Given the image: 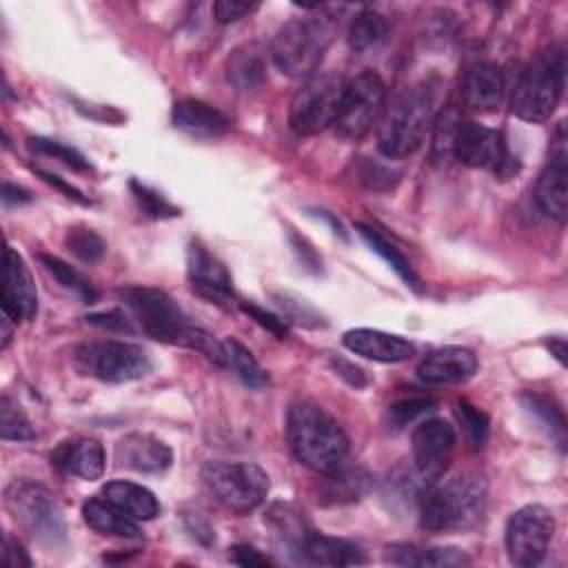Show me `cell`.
Masks as SVG:
<instances>
[{
    "instance_id": "cell-28",
    "label": "cell",
    "mask_w": 568,
    "mask_h": 568,
    "mask_svg": "<svg viewBox=\"0 0 568 568\" xmlns=\"http://www.w3.org/2000/svg\"><path fill=\"white\" fill-rule=\"evenodd\" d=\"M82 519L100 535L109 537H124V539H138L140 526L135 519L124 515L118 506L106 501L104 497H89L82 504Z\"/></svg>"
},
{
    "instance_id": "cell-35",
    "label": "cell",
    "mask_w": 568,
    "mask_h": 568,
    "mask_svg": "<svg viewBox=\"0 0 568 568\" xmlns=\"http://www.w3.org/2000/svg\"><path fill=\"white\" fill-rule=\"evenodd\" d=\"M459 126H462V118L455 111V106H446L437 113L433 122V146H430V158L435 162H446L453 155V142Z\"/></svg>"
},
{
    "instance_id": "cell-5",
    "label": "cell",
    "mask_w": 568,
    "mask_h": 568,
    "mask_svg": "<svg viewBox=\"0 0 568 568\" xmlns=\"http://www.w3.org/2000/svg\"><path fill=\"white\" fill-rule=\"evenodd\" d=\"M566 84V51L559 44H550L539 51L521 71L513 98L510 111L526 122H546L555 113Z\"/></svg>"
},
{
    "instance_id": "cell-19",
    "label": "cell",
    "mask_w": 568,
    "mask_h": 568,
    "mask_svg": "<svg viewBox=\"0 0 568 568\" xmlns=\"http://www.w3.org/2000/svg\"><path fill=\"white\" fill-rule=\"evenodd\" d=\"M342 344L351 353H355L364 359L384 362V364L404 362L415 355L413 342H408L402 335H393V333L377 331V328H351L344 333Z\"/></svg>"
},
{
    "instance_id": "cell-1",
    "label": "cell",
    "mask_w": 568,
    "mask_h": 568,
    "mask_svg": "<svg viewBox=\"0 0 568 568\" xmlns=\"http://www.w3.org/2000/svg\"><path fill=\"white\" fill-rule=\"evenodd\" d=\"M118 295L129 311V317L138 322V326L158 342L184 346L202 353L213 364L222 366L224 346L222 339L211 335L209 331L189 322L178 302L160 288L153 286H122Z\"/></svg>"
},
{
    "instance_id": "cell-36",
    "label": "cell",
    "mask_w": 568,
    "mask_h": 568,
    "mask_svg": "<svg viewBox=\"0 0 568 568\" xmlns=\"http://www.w3.org/2000/svg\"><path fill=\"white\" fill-rule=\"evenodd\" d=\"M0 437L4 442L36 439V428L29 417L7 395L0 399Z\"/></svg>"
},
{
    "instance_id": "cell-25",
    "label": "cell",
    "mask_w": 568,
    "mask_h": 568,
    "mask_svg": "<svg viewBox=\"0 0 568 568\" xmlns=\"http://www.w3.org/2000/svg\"><path fill=\"white\" fill-rule=\"evenodd\" d=\"M302 561L315 566H357L366 561V555L359 544L342 537H328L311 532L302 548Z\"/></svg>"
},
{
    "instance_id": "cell-48",
    "label": "cell",
    "mask_w": 568,
    "mask_h": 568,
    "mask_svg": "<svg viewBox=\"0 0 568 568\" xmlns=\"http://www.w3.org/2000/svg\"><path fill=\"white\" fill-rule=\"evenodd\" d=\"M333 366H335V371H337V375L339 377H344L351 386H355V388H362V386H366V375H364V371L362 368H357V366H353L351 362H346V359H333Z\"/></svg>"
},
{
    "instance_id": "cell-40",
    "label": "cell",
    "mask_w": 568,
    "mask_h": 568,
    "mask_svg": "<svg viewBox=\"0 0 568 568\" xmlns=\"http://www.w3.org/2000/svg\"><path fill=\"white\" fill-rule=\"evenodd\" d=\"M64 244L82 262H98L104 255V251H106L104 240L95 231H91V229H73V231H69Z\"/></svg>"
},
{
    "instance_id": "cell-9",
    "label": "cell",
    "mask_w": 568,
    "mask_h": 568,
    "mask_svg": "<svg viewBox=\"0 0 568 568\" xmlns=\"http://www.w3.org/2000/svg\"><path fill=\"white\" fill-rule=\"evenodd\" d=\"M75 364L84 375L109 384L133 382L151 371L146 351L124 339L84 342L75 348Z\"/></svg>"
},
{
    "instance_id": "cell-20",
    "label": "cell",
    "mask_w": 568,
    "mask_h": 568,
    "mask_svg": "<svg viewBox=\"0 0 568 568\" xmlns=\"http://www.w3.org/2000/svg\"><path fill=\"white\" fill-rule=\"evenodd\" d=\"M477 355L466 346H442L417 364V377L426 384H462L477 373Z\"/></svg>"
},
{
    "instance_id": "cell-12",
    "label": "cell",
    "mask_w": 568,
    "mask_h": 568,
    "mask_svg": "<svg viewBox=\"0 0 568 568\" xmlns=\"http://www.w3.org/2000/svg\"><path fill=\"white\" fill-rule=\"evenodd\" d=\"M555 532V519L548 508L528 504L515 510L506 524L508 559L521 568H535L544 561Z\"/></svg>"
},
{
    "instance_id": "cell-17",
    "label": "cell",
    "mask_w": 568,
    "mask_h": 568,
    "mask_svg": "<svg viewBox=\"0 0 568 568\" xmlns=\"http://www.w3.org/2000/svg\"><path fill=\"white\" fill-rule=\"evenodd\" d=\"M2 313L13 322H29L38 313V291L33 277L18 251L4 246L2 255V286H0Z\"/></svg>"
},
{
    "instance_id": "cell-27",
    "label": "cell",
    "mask_w": 568,
    "mask_h": 568,
    "mask_svg": "<svg viewBox=\"0 0 568 568\" xmlns=\"http://www.w3.org/2000/svg\"><path fill=\"white\" fill-rule=\"evenodd\" d=\"M102 497L135 521H149L160 515L158 497L146 486L133 481L113 479L102 488Z\"/></svg>"
},
{
    "instance_id": "cell-46",
    "label": "cell",
    "mask_w": 568,
    "mask_h": 568,
    "mask_svg": "<svg viewBox=\"0 0 568 568\" xmlns=\"http://www.w3.org/2000/svg\"><path fill=\"white\" fill-rule=\"evenodd\" d=\"M231 561L237 564V566H244V568H255V566H268L271 564L268 557H264L260 550H255L253 546H246V544H240V546L231 548Z\"/></svg>"
},
{
    "instance_id": "cell-41",
    "label": "cell",
    "mask_w": 568,
    "mask_h": 568,
    "mask_svg": "<svg viewBox=\"0 0 568 568\" xmlns=\"http://www.w3.org/2000/svg\"><path fill=\"white\" fill-rule=\"evenodd\" d=\"M355 175H357V182H362L371 191H388V189L395 186L399 173L393 171L390 166L382 164V162H375V160H368V158H359Z\"/></svg>"
},
{
    "instance_id": "cell-4",
    "label": "cell",
    "mask_w": 568,
    "mask_h": 568,
    "mask_svg": "<svg viewBox=\"0 0 568 568\" xmlns=\"http://www.w3.org/2000/svg\"><path fill=\"white\" fill-rule=\"evenodd\" d=\"M486 481L475 473L428 486L419 497V524L430 532H464L479 526L486 513Z\"/></svg>"
},
{
    "instance_id": "cell-39",
    "label": "cell",
    "mask_w": 568,
    "mask_h": 568,
    "mask_svg": "<svg viewBox=\"0 0 568 568\" xmlns=\"http://www.w3.org/2000/svg\"><path fill=\"white\" fill-rule=\"evenodd\" d=\"M129 186H131V193H133V197H135V202H138V206L142 209L144 215H149L153 220L180 215V211L162 193L153 191L151 186H146V184H142L138 180H131Z\"/></svg>"
},
{
    "instance_id": "cell-49",
    "label": "cell",
    "mask_w": 568,
    "mask_h": 568,
    "mask_svg": "<svg viewBox=\"0 0 568 568\" xmlns=\"http://www.w3.org/2000/svg\"><path fill=\"white\" fill-rule=\"evenodd\" d=\"M40 175H42V180H44V182H49V184L58 186L67 197H73V200H78V202H87V200L82 197V193H80L75 186L67 184L62 178H58V175H53V173H49V171H40Z\"/></svg>"
},
{
    "instance_id": "cell-42",
    "label": "cell",
    "mask_w": 568,
    "mask_h": 568,
    "mask_svg": "<svg viewBox=\"0 0 568 568\" xmlns=\"http://www.w3.org/2000/svg\"><path fill=\"white\" fill-rule=\"evenodd\" d=\"M457 417L466 430V437L470 442V446L477 450L484 446L486 435H488V417L477 410L475 406H470L468 402H459L457 404Z\"/></svg>"
},
{
    "instance_id": "cell-6",
    "label": "cell",
    "mask_w": 568,
    "mask_h": 568,
    "mask_svg": "<svg viewBox=\"0 0 568 568\" xmlns=\"http://www.w3.org/2000/svg\"><path fill=\"white\" fill-rule=\"evenodd\" d=\"M335 38L331 16L295 18L286 22L271 42L273 67L288 78H311Z\"/></svg>"
},
{
    "instance_id": "cell-31",
    "label": "cell",
    "mask_w": 568,
    "mask_h": 568,
    "mask_svg": "<svg viewBox=\"0 0 568 568\" xmlns=\"http://www.w3.org/2000/svg\"><path fill=\"white\" fill-rule=\"evenodd\" d=\"M222 344H224V368L233 371L244 386L253 390L264 388L266 375L257 364V359L253 357V353L244 344H240L235 337H226L222 339Z\"/></svg>"
},
{
    "instance_id": "cell-51",
    "label": "cell",
    "mask_w": 568,
    "mask_h": 568,
    "mask_svg": "<svg viewBox=\"0 0 568 568\" xmlns=\"http://www.w3.org/2000/svg\"><path fill=\"white\" fill-rule=\"evenodd\" d=\"M546 346L559 359V364H566V339L564 337H550L546 342Z\"/></svg>"
},
{
    "instance_id": "cell-30",
    "label": "cell",
    "mask_w": 568,
    "mask_h": 568,
    "mask_svg": "<svg viewBox=\"0 0 568 568\" xmlns=\"http://www.w3.org/2000/svg\"><path fill=\"white\" fill-rule=\"evenodd\" d=\"M355 229H357V233L362 235V240L371 246V251L377 253V255L399 275V280L406 282V286H410L415 293H422V291H424L422 280H419V275L415 273V268L410 266V262H408L377 229H373V226H368V224H357Z\"/></svg>"
},
{
    "instance_id": "cell-3",
    "label": "cell",
    "mask_w": 568,
    "mask_h": 568,
    "mask_svg": "<svg viewBox=\"0 0 568 568\" xmlns=\"http://www.w3.org/2000/svg\"><path fill=\"white\" fill-rule=\"evenodd\" d=\"M286 442L295 459L320 475H333L344 468L348 437L339 422L320 404L295 402L288 406Z\"/></svg>"
},
{
    "instance_id": "cell-38",
    "label": "cell",
    "mask_w": 568,
    "mask_h": 568,
    "mask_svg": "<svg viewBox=\"0 0 568 568\" xmlns=\"http://www.w3.org/2000/svg\"><path fill=\"white\" fill-rule=\"evenodd\" d=\"M29 149L33 153H40V155H51L55 160H60L62 164L75 169V171H89L91 164L89 160L73 146L64 144V142H58V140H49V138H29Z\"/></svg>"
},
{
    "instance_id": "cell-21",
    "label": "cell",
    "mask_w": 568,
    "mask_h": 568,
    "mask_svg": "<svg viewBox=\"0 0 568 568\" xmlns=\"http://www.w3.org/2000/svg\"><path fill=\"white\" fill-rule=\"evenodd\" d=\"M115 462L138 473H162L173 462V450L149 433H129L115 444Z\"/></svg>"
},
{
    "instance_id": "cell-15",
    "label": "cell",
    "mask_w": 568,
    "mask_h": 568,
    "mask_svg": "<svg viewBox=\"0 0 568 568\" xmlns=\"http://www.w3.org/2000/svg\"><path fill=\"white\" fill-rule=\"evenodd\" d=\"M568 151H566V135L564 126L557 129L552 140L548 160L537 178L535 184V202L537 206L552 220L566 222L568 215Z\"/></svg>"
},
{
    "instance_id": "cell-14",
    "label": "cell",
    "mask_w": 568,
    "mask_h": 568,
    "mask_svg": "<svg viewBox=\"0 0 568 568\" xmlns=\"http://www.w3.org/2000/svg\"><path fill=\"white\" fill-rule=\"evenodd\" d=\"M455 428L444 419H426L413 428V468L426 486L442 479L455 448Z\"/></svg>"
},
{
    "instance_id": "cell-16",
    "label": "cell",
    "mask_w": 568,
    "mask_h": 568,
    "mask_svg": "<svg viewBox=\"0 0 568 568\" xmlns=\"http://www.w3.org/2000/svg\"><path fill=\"white\" fill-rule=\"evenodd\" d=\"M186 277L193 293L209 300L211 304H217L222 308H231L237 304L226 266L197 242H193L186 251Z\"/></svg>"
},
{
    "instance_id": "cell-8",
    "label": "cell",
    "mask_w": 568,
    "mask_h": 568,
    "mask_svg": "<svg viewBox=\"0 0 568 568\" xmlns=\"http://www.w3.org/2000/svg\"><path fill=\"white\" fill-rule=\"evenodd\" d=\"M202 479L213 497L237 515L255 510L268 493V475L253 462L211 459L202 466Z\"/></svg>"
},
{
    "instance_id": "cell-43",
    "label": "cell",
    "mask_w": 568,
    "mask_h": 568,
    "mask_svg": "<svg viewBox=\"0 0 568 568\" xmlns=\"http://www.w3.org/2000/svg\"><path fill=\"white\" fill-rule=\"evenodd\" d=\"M260 4L257 2H244V0H217L213 4V16L220 24H231L237 22L242 18H246L248 13H253Z\"/></svg>"
},
{
    "instance_id": "cell-24",
    "label": "cell",
    "mask_w": 568,
    "mask_h": 568,
    "mask_svg": "<svg viewBox=\"0 0 568 568\" xmlns=\"http://www.w3.org/2000/svg\"><path fill=\"white\" fill-rule=\"evenodd\" d=\"M384 561L393 566H415V568H459V566H468L470 557L459 548L390 544L384 550Z\"/></svg>"
},
{
    "instance_id": "cell-44",
    "label": "cell",
    "mask_w": 568,
    "mask_h": 568,
    "mask_svg": "<svg viewBox=\"0 0 568 568\" xmlns=\"http://www.w3.org/2000/svg\"><path fill=\"white\" fill-rule=\"evenodd\" d=\"M240 306H242V311L248 313L262 328H266V331L273 333L275 337H286L288 326H286L284 320H280L277 315H273V313H268V311H264V308H260V306H255V304H251V302H240Z\"/></svg>"
},
{
    "instance_id": "cell-7",
    "label": "cell",
    "mask_w": 568,
    "mask_h": 568,
    "mask_svg": "<svg viewBox=\"0 0 568 568\" xmlns=\"http://www.w3.org/2000/svg\"><path fill=\"white\" fill-rule=\"evenodd\" d=\"M4 506L11 517L38 541L58 544L67 524L53 493L33 479H13L4 488Z\"/></svg>"
},
{
    "instance_id": "cell-47",
    "label": "cell",
    "mask_w": 568,
    "mask_h": 568,
    "mask_svg": "<svg viewBox=\"0 0 568 568\" xmlns=\"http://www.w3.org/2000/svg\"><path fill=\"white\" fill-rule=\"evenodd\" d=\"M2 564L7 568H29L31 559L27 557V552L22 550V546L18 541H13L11 537H4V541H2Z\"/></svg>"
},
{
    "instance_id": "cell-45",
    "label": "cell",
    "mask_w": 568,
    "mask_h": 568,
    "mask_svg": "<svg viewBox=\"0 0 568 568\" xmlns=\"http://www.w3.org/2000/svg\"><path fill=\"white\" fill-rule=\"evenodd\" d=\"M87 322L106 331L118 333H133V320L122 311H106V313H91L87 315Z\"/></svg>"
},
{
    "instance_id": "cell-22",
    "label": "cell",
    "mask_w": 568,
    "mask_h": 568,
    "mask_svg": "<svg viewBox=\"0 0 568 568\" xmlns=\"http://www.w3.org/2000/svg\"><path fill=\"white\" fill-rule=\"evenodd\" d=\"M171 120H173L175 129H180L193 138H200V140L222 138L231 129L229 118L217 106L195 100V98L175 102L173 111H171Z\"/></svg>"
},
{
    "instance_id": "cell-10",
    "label": "cell",
    "mask_w": 568,
    "mask_h": 568,
    "mask_svg": "<svg viewBox=\"0 0 568 568\" xmlns=\"http://www.w3.org/2000/svg\"><path fill=\"white\" fill-rule=\"evenodd\" d=\"M386 106V84L375 71H362L344 84L335 115V131L346 140L364 138L382 118Z\"/></svg>"
},
{
    "instance_id": "cell-18",
    "label": "cell",
    "mask_w": 568,
    "mask_h": 568,
    "mask_svg": "<svg viewBox=\"0 0 568 568\" xmlns=\"http://www.w3.org/2000/svg\"><path fill=\"white\" fill-rule=\"evenodd\" d=\"M51 466L64 475H73L87 481L102 477L106 466L104 448L93 437H73L60 442L51 453Z\"/></svg>"
},
{
    "instance_id": "cell-50",
    "label": "cell",
    "mask_w": 568,
    "mask_h": 568,
    "mask_svg": "<svg viewBox=\"0 0 568 568\" xmlns=\"http://www.w3.org/2000/svg\"><path fill=\"white\" fill-rule=\"evenodd\" d=\"M29 200H31V195L22 186H16L11 182L2 184V202L4 204H22V202H29Z\"/></svg>"
},
{
    "instance_id": "cell-11",
    "label": "cell",
    "mask_w": 568,
    "mask_h": 568,
    "mask_svg": "<svg viewBox=\"0 0 568 568\" xmlns=\"http://www.w3.org/2000/svg\"><path fill=\"white\" fill-rule=\"evenodd\" d=\"M344 80L337 73H313L295 91L288 106V124L300 135L322 133L335 122L344 91Z\"/></svg>"
},
{
    "instance_id": "cell-29",
    "label": "cell",
    "mask_w": 568,
    "mask_h": 568,
    "mask_svg": "<svg viewBox=\"0 0 568 568\" xmlns=\"http://www.w3.org/2000/svg\"><path fill=\"white\" fill-rule=\"evenodd\" d=\"M268 524L273 528V535L277 539V544L288 550L291 555L302 557V548L306 544V539L311 537V526L304 519V515H300L293 506L288 504H275L268 510Z\"/></svg>"
},
{
    "instance_id": "cell-23",
    "label": "cell",
    "mask_w": 568,
    "mask_h": 568,
    "mask_svg": "<svg viewBox=\"0 0 568 568\" xmlns=\"http://www.w3.org/2000/svg\"><path fill=\"white\" fill-rule=\"evenodd\" d=\"M504 89L501 69L493 62H477L464 78L462 95L473 111H495L501 104Z\"/></svg>"
},
{
    "instance_id": "cell-26",
    "label": "cell",
    "mask_w": 568,
    "mask_h": 568,
    "mask_svg": "<svg viewBox=\"0 0 568 568\" xmlns=\"http://www.w3.org/2000/svg\"><path fill=\"white\" fill-rule=\"evenodd\" d=\"M224 73L229 84L240 91H255L266 80V51L251 42L231 51L224 64Z\"/></svg>"
},
{
    "instance_id": "cell-34",
    "label": "cell",
    "mask_w": 568,
    "mask_h": 568,
    "mask_svg": "<svg viewBox=\"0 0 568 568\" xmlns=\"http://www.w3.org/2000/svg\"><path fill=\"white\" fill-rule=\"evenodd\" d=\"M521 404H524V408L530 415L539 417V422L548 428L550 437L557 439V444L564 448V442H566V419H564L561 408L552 399H548L544 395H537V393H524L521 395Z\"/></svg>"
},
{
    "instance_id": "cell-2",
    "label": "cell",
    "mask_w": 568,
    "mask_h": 568,
    "mask_svg": "<svg viewBox=\"0 0 568 568\" xmlns=\"http://www.w3.org/2000/svg\"><path fill=\"white\" fill-rule=\"evenodd\" d=\"M437 89L435 80H422L402 89L384 106L377 122V146L386 158H408L422 146L439 113Z\"/></svg>"
},
{
    "instance_id": "cell-13",
    "label": "cell",
    "mask_w": 568,
    "mask_h": 568,
    "mask_svg": "<svg viewBox=\"0 0 568 568\" xmlns=\"http://www.w3.org/2000/svg\"><path fill=\"white\" fill-rule=\"evenodd\" d=\"M453 155L473 169H490L495 175L508 178L519 164L506 149L504 135L479 122H462L453 142Z\"/></svg>"
},
{
    "instance_id": "cell-37",
    "label": "cell",
    "mask_w": 568,
    "mask_h": 568,
    "mask_svg": "<svg viewBox=\"0 0 568 568\" xmlns=\"http://www.w3.org/2000/svg\"><path fill=\"white\" fill-rule=\"evenodd\" d=\"M430 410H435V402L430 397H404V399L388 406V413H386L388 428L390 430H402V428H406L408 424H413L415 419L424 417Z\"/></svg>"
},
{
    "instance_id": "cell-32",
    "label": "cell",
    "mask_w": 568,
    "mask_h": 568,
    "mask_svg": "<svg viewBox=\"0 0 568 568\" xmlns=\"http://www.w3.org/2000/svg\"><path fill=\"white\" fill-rule=\"evenodd\" d=\"M386 31H388L386 18L373 9H364L353 18V22L348 27V33H346L348 47L357 53L368 51L384 40Z\"/></svg>"
},
{
    "instance_id": "cell-33",
    "label": "cell",
    "mask_w": 568,
    "mask_h": 568,
    "mask_svg": "<svg viewBox=\"0 0 568 568\" xmlns=\"http://www.w3.org/2000/svg\"><path fill=\"white\" fill-rule=\"evenodd\" d=\"M40 262H42V266L47 268V273H49L60 286H64L67 291H71L73 295H78V297L84 300V302H95V297H98L95 286H93L91 280L84 277L78 268H73L71 264L62 262V260L55 257V255H44V253L40 255Z\"/></svg>"
},
{
    "instance_id": "cell-52",
    "label": "cell",
    "mask_w": 568,
    "mask_h": 568,
    "mask_svg": "<svg viewBox=\"0 0 568 568\" xmlns=\"http://www.w3.org/2000/svg\"><path fill=\"white\" fill-rule=\"evenodd\" d=\"M9 322H13V320L2 313V320H0V326H2V342H0V348H7L9 342H11V326H9Z\"/></svg>"
}]
</instances>
